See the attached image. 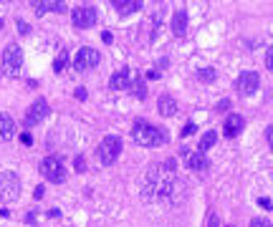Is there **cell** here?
Returning a JSON list of instances; mask_svg holds the SVG:
<instances>
[{
    "label": "cell",
    "mask_w": 273,
    "mask_h": 227,
    "mask_svg": "<svg viewBox=\"0 0 273 227\" xmlns=\"http://www.w3.org/2000/svg\"><path fill=\"white\" fill-rule=\"evenodd\" d=\"M132 139L139 144V146H165L167 141H170V136H167V131L162 129V126H157V124H152V121H147V119H137L134 124H132Z\"/></svg>",
    "instance_id": "cell-2"
},
{
    "label": "cell",
    "mask_w": 273,
    "mask_h": 227,
    "mask_svg": "<svg viewBox=\"0 0 273 227\" xmlns=\"http://www.w3.org/2000/svg\"><path fill=\"white\" fill-rule=\"evenodd\" d=\"M20 66H23V51L18 43H8L5 51H3V71L8 76H18L20 73Z\"/></svg>",
    "instance_id": "cell-8"
},
{
    "label": "cell",
    "mask_w": 273,
    "mask_h": 227,
    "mask_svg": "<svg viewBox=\"0 0 273 227\" xmlns=\"http://www.w3.org/2000/svg\"><path fill=\"white\" fill-rule=\"evenodd\" d=\"M73 96H76V101H86V96H89V94H86V89H76V94H73Z\"/></svg>",
    "instance_id": "cell-31"
},
{
    "label": "cell",
    "mask_w": 273,
    "mask_h": 227,
    "mask_svg": "<svg viewBox=\"0 0 273 227\" xmlns=\"http://www.w3.org/2000/svg\"><path fill=\"white\" fill-rule=\"evenodd\" d=\"M114 8L119 10L122 15H132V13L142 10V3H139V0H116V3H114Z\"/></svg>",
    "instance_id": "cell-18"
},
{
    "label": "cell",
    "mask_w": 273,
    "mask_h": 227,
    "mask_svg": "<svg viewBox=\"0 0 273 227\" xmlns=\"http://www.w3.org/2000/svg\"><path fill=\"white\" fill-rule=\"evenodd\" d=\"M101 41H104V43H111L114 35H111V33H101Z\"/></svg>",
    "instance_id": "cell-36"
},
{
    "label": "cell",
    "mask_w": 273,
    "mask_h": 227,
    "mask_svg": "<svg viewBox=\"0 0 273 227\" xmlns=\"http://www.w3.org/2000/svg\"><path fill=\"white\" fill-rule=\"evenodd\" d=\"M41 174L51 182V184H63L66 182V167H63V159L51 154L41 162Z\"/></svg>",
    "instance_id": "cell-4"
},
{
    "label": "cell",
    "mask_w": 273,
    "mask_h": 227,
    "mask_svg": "<svg viewBox=\"0 0 273 227\" xmlns=\"http://www.w3.org/2000/svg\"><path fill=\"white\" fill-rule=\"evenodd\" d=\"M129 89H132V94H134L139 101H144V99H147V81H144V79L132 81V84H129Z\"/></svg>",
    "instance_id": "cell-19"
},
{
    "label": "cell",
    "mask_w": 273,
    "mask_h": 227,
    "mask_svg": "<svg viewBox=\"0 0 273 227\" xmlns=\"http://www.w3.org/2000/svg\"><path fill=\"white\" fill-rule=\"evenodd\" d=\"M129 84H132V73H129V68L114 71L111 79H109V89H111V91H127Z\"/></svg>",
    "instance_id": "cell-13"
},
{
    "label": "cell",
    "mask_w": 273,
    "mask_h": 227,
    "mask_svg": "<svg viewBox=\"0 0 273 227\" xmlns=\"http://www.w3.org/2000/svg\"><path fill=\"white\" fill-rule=\"evenodd\" d=\"M215 141H218V134H215V131L203 134V139H200V149H198V151H203V154H205L210 146H215Z\"/></svg>",
    "instance_id": "cell-21"
},
{
    "label": "cell",
    "mask_w": 273,
    "mask_h": 227,
    "mask_svg": "<svg viewBox=\"0 0 273 227\" xmlns=\"http://www.w3.org/2000/svg\"><path fill=\"white\" fill-rule=\"evenodd\" d=\"M0 197L8 202L20 200V179L15 172H0Z\"/></svg>",
    "instance_id": "cell-6"
},
{
    "label": "cell",
    "mask_w": 273,
    "mask_h": 227,
    "mask_svg": "<svg viewBox=\"0 0 273 227\" xmlns=\"http://www.w3.org/2000/svg\"><path fill=\"white\" fill-rule=\"evenodd\" d=\"M48 111H51V106H48V101L46 99H35L28 109H25V116H23V126L25 129H33V126H38L46 116H48Z\"/></svg>",
    "instance_id": "cell-5"
},
{
    "label": "cell",
    "mask_w": 273,
    "mask_h": 227,
    "mask_svg": "<svg viewBox=\"0 0 273 227\" xmlns=\"http://www.w3.org/2000/svg\"><path fill=\"white\" fill-rule=\"evenodd\" d=\"M99 61H101L99 51H96V48H91V46H84V48H79V51H76L73 68L79 71V73H86V71L96 68V66H99Z\"/></svg>",
    "instance_id": "cell-7"
},
{
    "label": "cell",
    "mask_w": 273,
    "mask_h": 227,
    "mask_svg": "<svg viewBox=\"0 0 273 227\" xmlns=\"http://www.w3.org/2000/svg\"><path fill=\"white\" fill-rule=\"evenodd\" d=\"M182 159H185L190 172H208L210 169V162H208V157L203 154V151H187V149H182Z\"/></svg>",
    "instance_id": "cell-10"
},
{
    "label": "cell",
    "mask_w": 273,
    "mask_h": 227,
    "mask_svg": "<svg viewBox=\"0 0 273 227\" xmlns=\"http://www.w3.org/2000/svg\"><path fill=\"white\" fill-rule=\"evenodd\" d=\"M15 136V121L10 114H0V144L10 141Z\"/></svg>",
    "instance_id": "cell-15"
},
{
    "label": "cell",
    "mask_w": 273,
    "mask_h": 227,
    "mask_svg": "<svg viewBox=\"0 0 273 227\" xmlns=\"http://www.w3.org/2000/svg\"><path fill=\"white\" fill-rule=\"evenodd\" d=\"M73 169H76V172H86V159H84L81 154L73 159Z\"/></svg>",
    "instance_id": "cell-26"
},
{
    "label": "cell",
    "mask_w": 273,
    "mask_h": 227,
    "mask_svg": "<svg viewBox=\"0 0 273 227\" xmlns=\"http://www.w3.org/2000/svg\"><path fill=\"white\" fill-rule=\"evenodd\" d=\"M251 227H273L268 220H263V217H253L251 220Z\"/></svg>",
    "instance_id": "cell-27"
},
{
    "label": "cell",
    "mask_w": 273,
    "mask_h": 227,
    "mask_svg": "<svg viewBox=\"0 0 273 227\" xmlns=\"http://www.w3.org/2000/svg\"><path fill=\"white\" fill-rule=\"evenodd\" d=\"M119 154H122V139L114 136V134L104 136V139L99 141V146H96V159H99V164H104V167H111L116 159H119Z\"/></svg>",
    "instance_id": "cell-3"
},
{
    "label": "cell",
    "mask_w": 273,
    "mask_h": 227,
    "mask_svg": "<svg viewBox=\"0 0 273 227\" xmlns=\"http://www.w3.org/2000/svg\"><path fill=\"white\" fill-rule=\"evenodd\" d=\"M172 189H175V172H170L165 164H154L142 179V200L144 202L170 200Z\"/></svg>",
    "instance_id": "cell-1"
},
{
    "label": "cell",
    "mask_w": 273,
    "mask_h": 227,
    "mask_svg": "<svg viewBox=\"0 0 273 227\" xmlns=\"http://www.w3.org/2000/svg\"><path fill=\"white\" fill-rule=\"evenodd\" d=\"M71 23H73V28H81V30L91 28L96 23V8L94 5H79V8H73L71 10Z\"/></svg>",
    "instance_id": "cell-9"
},
{
    "label": "cell",
    "mask_w": 273,
    "mask_h": 227,
    "mask_svg": "<svg viewBox=\"0 0 273 227\" xmlns=\"http://www.w3.org/2000/svg\"><path fill=\"white\" fill-rule=\"evenodd\" d=\"M261 86V76L256 71H243L241 73V79H238V91L241 96H253Z\"/></svg>",
    "instance_id": "cell-11"
},
{
    "label": "cell",
    "mask_w": 273,
    "mask_h": 227,
    "mask_svg": "<svg viewBox=\"0 0 273 227\" xmlns=\"http://www.w3.org/2000/svg\"><path fill=\"white\" fill-rule=\"evenodd\" d=\"M187 25H190V15H187V10H175V15H172V33L177 35V38H185L187 35Z\"/></svg>",
    "instance_id": "cell-14"
},
{
    "label": "cell",
    "mask_w": 273,
    "mask_h": 227,
    "mask_svg": "<svg viewBox=\"0 0 273 227\" xmlns=\"http://www.w3.org/2000/svg\"><path fill=\"white\" fill-rule=\"evenodd\" d=\"M243 129H246V119L241 116V114H228L225 121H223V134L228 139H236Z\"/></svg>",
    "instance_id": "cell-12"
},
{
    "label": "cell",
    "mask_w": 273,
    "mask_h": 227,
    "mask_svg": "<svg viewBox=\"0 0 273 227\" xmlns=\"http://www.w3.org/2000/svg\"><path fill=\"white\" fill-rule=\"evenodd\" d=\"M10 212H8V207H5V200L0 197V217H8Z\"/></svg>",
    "instance_id": "cell-33"
},
{
    "label": "cell",
    "mask_w": 273,
    "mask_h": 227,
    "mask_svg": "<svg viewBox=\"0 0 273 227\" xmlns=\"http://www.w3.org/2000/svg\"><path fill=\"white\" fill-rule=\"evenodd\" d=\"M266 139H268V146H271V151H273V124L266 126Z\"/></svg>",
    "instance_id": "cell-30"
},
{
    "label": "cell",
    "mask_w": 273,
    "mask_h": 227,
    "mask_svg": "<svg viewBox=\"0 0 273 227\" xmlns=\"http://www.w3.org/2000/svg\"><path fill=\"white\" fill-rule=\"evenodd\" d=\"M233 104H230V99H223V101H218V106H215V111H225V109H230Z\"/></svg>",
    "instance_id": "cell-29"
},
{
    "label": "cell",
    "mask_w": 273,
    "mask_h": 227,
    "mask_svg": "<svg viewBox=\"0 0 273 227\" xmlns=\"http://www.w3.org/2000/svg\"><path fill=\"white\" fill-rule=\"evenodd\" d=\"M228 227H233V225H228Z\"/></svg>",
    "instance_id": "cell-37"
},
{
    "label": "cell",
    "mask_w": 273,
    "mask_h": 227,
    "mask_svg": "<svg viewBox=\"0 0 273 227\" xmlns=\"http://www.w3.org/2000/svg\"><path fill=\"white\" fill-rule=\"evenodd\" d=\"M157 111L162 114V116H175V114H177V101L170 94H162L157 99Z\"/></svg>",
    "instance_id": "cell-16"
},
{
    "label": "cell",
    "mask_w": 273,
    "mask_h": 227,
    "mask_svg": "<svg viewBox=\"0 0 273 227\" xmlns=\"http://www.w3.org/2000/svg\"><path fill=\"white\" fill-rule=\"evenodd\" d=\"M66 68H68V53L61 51V53L56 56V61H53V71H56V73H63Z\"/></svg>",
    "instance_id": "cell-22"
},
{
    "label": "cell",
    "mask_w": 273,
    "mask_h": 227,
    "mask_svg": "<svg viewBox=\"0 0 273 227\" xmlns=\"http://www.w3.org/2000/svg\"><path fill=\"white\" fill-rule=\"evenodd\" d=\"M43 192H46L43 187H35V189H33V197H35V200H41V197H43Z\"/></svg>",
    "instance_id": "cell-34"
},
{
    "label": "cell",
    "mask_w": 273,
    "mask_h": 227,
    "mask_svg": "<svg viewBox=\"0 0 273 227\" xmlns=\"http://www.w3.org/2000/svg\"><path fill=\"white\" fill-rule=\"evenodd\" d=\"M215 79H218L215 68H198V81L200 84H213Z\"/></svg>",
    "instance_id": "cell-20"
},
{
    "label": "cell",
    "mask_w": 273,
    "mask_h": 227,
    "mask_svg": "<svg viewBox=\"0 0 273 227\" xmlns=\"http://www.w3.org/2000/svg\"><path fill=\"white\" fill-rule=\"evenodd\" d=\"M266 66H268V71H273V46L266 51Z\"/></svg>",
    "instance_id": "cell-28"
},
{
    "label": "cell",
    "mask_w": 273,
    "mask_h": 227,
    "mask_svg": "<svg viewBox=\"0 0 273 227\" xmlns=\"http://www.w3.org/2000/svg\"><path fill=\"white\" fill-rule=\"evenodd\" d=\"M15 25H18V33H20V35H30V25H28L23 18H18V20H15Z\"/></svg>",
    "instance_id": "cell-25"
},
{
    "label": "cell",
    "mask_w": 273,
    "mask_h": 227,
    "mask_svg": "<svg viewBox=\"0 0 273 227\" xmlns=\"http://www.w3.org/2000/svg\"><path fill=\"white\" fill-rule=\"evenodd\" d=\"M35 15L43 13H66V3H53V0H46V3H33Z\"/></svg>",
    "instance_id": "cell-17"
},
{
    "label": "cell",
    "mask_w": 273,
    "mask_h": 227,
    "mask_svg": "<svg viewBox=\"0 0 273 227\" xmlns=\"http://www.w3.org/2000/svg\"><path fill=\"white\" fill-rule=\"evenodd\" d=\"M258 207H263V210H273V202L266 200V197H261V200H258Z\"/></svg>",
    "instance_id": "cell-32"
},
{
    "label": "cell",
    "mask_w": 273,
    "mask_h": 227,
    "mask_svg": "<svg viewBox=\"0 0 273 227\" xmlns=\"http://www.w3.org/2000/svg\"><path fill=\"white\" fill-rule=\"evenodd\" d=\"M20 141H23L25 146H30V144H33V136H30V134H20Z\"/></svg>",
    "instance_id": "cell-35"
},
{
    "label": "cell",
    "mask_w": 273,
    "mask_h": 227,
    "mask_svg": "<svg viewBox=\"0 0 273 227\" xmlns=\"http://www.w3.org/2000/svg\"><path fill=\"white\" fill-rule=\"evenodd\" d=\"M205 227H223V225H220V217H218V212H208Z\"/></svg>",
    "instance_id": "cell-24"
},
{
    "label": "cell",
    "mask_w": 273,
    "mask_h": 227,
    "mask_svg": "<svg viewBox=\"0 0 273 227\" xmlns=\"http://www.w3.org/2000/svg\"><path fill=\"white\" fill-rule=\"evenodd\" d=\"M195 131H198V126H195V121H187V124L182 126V131H180V136H182V139H187V136H192Z\"/></svg>",
    "instance_id": "cell-23"
}]
</instances>
